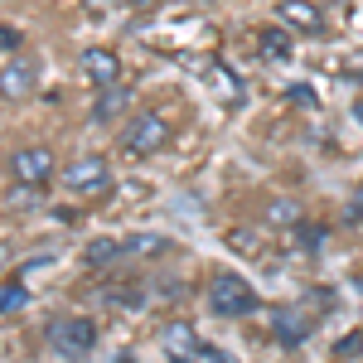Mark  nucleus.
Here are the masks:
<instances>
[{"label":"nucleus","mask_w":363,"mask_h":363,"mask_svg":"<svg viewBox=\"0 0 363 363\" xmlns=\"http://www.w3.org/2000/svg\"><path fill=\"white\" fill-rule=\"evenodd\" d=\"M267 223L272 228H301L306 223V208H301L296 199H272V203H267Z\"/></svg>","instance_id":"obj_12"},{"label":"nucleus","mask_w":363,"mask_h":363,"mask_svg":"<svg viewBox=\"0 0 363 363\" xmlns=\"http://www.w3.org/2000/svg\"><path fill=\"white\" fill-rule=\"evenodd\" d=\"M320 242H325V228H315V233L301 228V247H306V252H320Z\"/></svg>","instance_id":"obj_20"},{"label":"nucleus","mask_w":363,"mask_h":363,"mask_svg":"<svg viewBox=\"0 0 363 363\" xmlns=\"http://www.w3.org/2000/svg\"><path fill=\"white\" fill-rule=\"evenodd\" d=\"M277 20L301 29V34H320V25H325V15H320L315 0H277Z\"/></svg>","instance_id":"obj_9"},{"label":"nucleus","mask_w":363,"mask_h":363,"mask_svg":"<svg viewBox=\"0 0 363 363\" xmlns=\"http://www.w3.org/2000/svg\"><path fill=\"white\" fill-rule=\"evenodd\" d=\"M136 5H155V0H136Z\"/></svg>","instance_id":"obj_23"},{"label":"nucleus","mask_w":363,"mask_h":363,"mask_svg":"<svg viewBox=\"0 0 363 363\" xmlns=\"http://www.w3.org/2000/svg\"><path fill=\"white\" fill-rule=\"evenodd\" d=\"M208 310H213L218 320H242L252 310H262V296H257V286H252L247 277L218 272V277L208 281Z\"/></svg>","instance_id":"obj_1"},{"label":"nucleus","mask_w":363,"mask_h":363,"mask_svg":"<svg viewBox=\"0 0 363 363\" xmlns=\"http://www.w3.org/2000/svg\"><path fill=\"white\" fill-rule=\"evenodd\" d=\"M34 87H39V63L25 54H15V58H5L0 63V102H29L34 97Z\"/></svg>","instance_id":"obj_7"},{"label":"nucleus","mask_w":363,"mask_h":363,"mask_svg":"<svg viewBox=\"0 0 363 363\" xmlns=\"http://www.w3.org/2000/svg\"><path fill=\"white\" fill-rule=\"evenodd\" d=\"M354 116H359V121H363V102H359V107H354Z\"/></svg>","instance_id":"obj_22"},{"label":"nucleus","mask_w":363,"mask_h":363,"mask_svg":"<svg viewBox=\"0 0 363 363\" xmlns=\"http://www.w3.org/2000/svg\"><path fill=\"white\" fill-rule=\"evenodd\" d=\"M169 238L160 233H136V238H126V257H145V252H165Z\"/></svg>","instance_id":"obj_17"},{"label":"nucleus","mask_w":363,"mask_h":363,"mask_svg":"<svg viewBox=\"0 0 363 363\" xmlns=\"http://www.w3.org/2000/svg\"><path fill=\"white\" fill-rule=\"evenodd\" d=\"M58 179H63V189L68 194H102L107 184H112V165H107V155H78V160H68V165L58 169Z\"/></svg>","instance_id":"obj_6"},{"label":"nucleus","mask_w":363,"mask_h":363,"mask_svg":"<svg viewBox=\"0 0 363 363\" xmlns=\"http://www.w3.org/2000/svg\"><path fill=\"white\" fill-rule=\"evenodd\" d=\"M126 102H131V92L126 87H102V102H97V112H92V121H112V116L126 112Z\"/></svg>","instance_id":"obj_13"},{"label":"nucleus","mask_w":363,"mask_h":363,"mask_svg":"<svg viewBox=\"0 0 363 363\" xmlns=\"http://www.w3.org/2000/svg\"><path fill=\"white\" fill-rule=\"evenodd\" d=\"M97 320H87V315H63V320H54L49 325V335H44V344H49V354H58V359H87L92 349H97Z\"/></svg>","instance_id":"obj_2"},{"label":"nucleus","mask_w":363,"mask_h":363,"mask_svg":"<svg viewBox=\"0 0 363 363\" xmlns=\"http://www.w3.org/2000/svg\"><path fill=\"white\" fill-rule=\"evenodd\" d=\"M349 218H363V184H359V194L349 199Z\"/></svg>","instance_id":"obj_21"},{"label":"nucleus","mask_w":363,"mask_h":363,"mask_svg":"<svg viewBox=\"0 0 363 363\" xmlns=\"http://www.w3.org/2000/svg\"><path fill=\"white\" fill-rule=\"evenodd\" d=\"M208 78H213V92H218L223 102H242V78H233L223 63H213V68H208Z\"/></svg>","instance_id":"obj_14"},{"label":"nucleus","mask_w":363,"mask_h":363,"mask_svg":"<svg viewBox=\"0 0 363 363\" xmlns=\"http://www.w3.org/2000/svg\"><path fill=\"white\" fill-rule=\"evenodd\" d=\"M262 58H291V39L277 29H262Z\"/></svg>","instance_id":"obj_18"},{"label":"nucleus","mask_w":363,"mask_h":363,"mask_svg":"<svg viewBox=\"0 0 363 363\" xmlns=\"http://www.w3.org/2000/svg\"><path fill=\"white\" fill-rule=\"evenodd\" d=\"M78 68H83V78H87L92 87L121 83V58H116V49H107V44H92V49H83Z\"/></svg>","instance_id":"obj_8"},{"label":"nucleus","mask_w":363,"mask_h":363,"mask_svg":"<svg viewBox=\"0 0 363 363\" xmlns=\"http://www.w3.org/2000/svg\"><path fill=\"white\" fill-rule=\"evenodd\" d=\"M228 247L242 252V257H262V233L257 228H233L228 233Z\"/></svg>","instance_id":"obj_16"},{"label":"nucleus","mask_w":363,"mask_h":363,"mask_svg":"<svg viewBox=\"0 0 363 363\" xmlns=\"http://www.w3.org/2000/svg\"><path fill=\"white\" fill-rule=\"evenodd\" d=\"M272 330H277V339L286 344V349H296V344L310 335V320H306V310H301V306H281L277 320H272Z\"/></svg>","instance_id":"obj_10"},{"label":"nucleus","mask_w":363,"mask_h":363,"mask_svg":"<svg viewBox=\"0 0 363 363\" xmlns=\"http://www.w3.org/2000/svg\"><path fill=\"white\" fill-rule=\"evenodd\" d=\"M5 165H10V179L20 189H49V179L58 174V160L49 145H20Z\"/></svg>","instance_id":"obj_4"},{"label":"nucleus","mask_w":363,"mask_h":363,"mask_svg":"<svg viewBox=\"0 0 363 363\" xmlns=\"http://www.w3.org/2000/svg\"><path fill=\"white\" fill-rule=\"evenodd\" d=\"M160 349H165L169 359H208V363H223L228 359L218 344L199 339V330L189 325V320H169L165 330H160Z\"/></svg>","instance_id":"obj_5"},{"label":"nucleus","mask_w":363,"mask_h":363,"mask_svg":"<svg viewBox=\"0 0 363 363\" xmlns=\"http://www.w3.org/2000/svg\"><path fill=\"white\" fill-rule=\"evenodd\" d=\"M116 257H126V242L121 238H92L87 252H83V267H107Z\"/></svg>","instance_id":"obj_11"},{"label":"nucleus","mask_w":363,"mask_h":363,"mask_svg":"<svg viewBox=\"0 0 363 363\" xmlns=\"http://www.w3.org/2000/svg\"><path fill=\"white\" fill-rule=\"evenodd\" d=\"M25 306H29L25 281H5V286H0V315H20Z\"/></svg>","instance_id":"obj_15"},{"label":"nucleus","mask_w":363,"mask_h":363,"mask_svg":"<svg viewBox=\"0 0 363 363\" xmlns=\"http://www.w3.org/2000/svg\"><path fill=\"white\" fill-rule=\"evenodd\" d=\"M169 145V121L160 112H136L121 126V155L126 160H145V155H160Z\"/></svg>","instance_id":"obj_3"},{"label":"nucleus","mask_w":363,"mask_h":363,"mask_svg":"<svg viewBox=\"0 0 363 363\" xmlns=\"http://www.w3.org/2000/svg\"><path fill=\"white\" fill-rule=\"evenodd\" d=\"M349 354H363V330H354V335H344L335 344V359H349Z\"/></svg>","instance_id":"obj_19"}]
</instances>
